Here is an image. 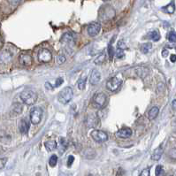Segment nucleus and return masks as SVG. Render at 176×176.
<instances>
[{"label": "nucleus", "mask_w": 176, "mask_h": 176, "mask_svg": "<svg viewBox=\"0 0 176 176\" xmlns=\"http://www.w3.org/2000/svg\"><path fill=\"white\" fill-rule=\"evenodd\" d=\"M106 103H107V97L103 92L95 94L91 100L92 106L97 109H100V110L104 108V106L106 105Z\"/></svg>", "instance_id": "1"}, {"label": "nucleus", "mask_w": 176, "mask_h": 176, "mask_svg": "<svg viewBox=\"0 0 176 176\" xmlns=\"http://www.w3.org/2000/svg\"><path fill=\"white\" fill-rule=\"evenodd\" d=\"M74 96V92L71 87H65L63 89H61L59 93L58 96V100L59 101V103H61L62 104H68Z\"/></svg>", "instance_id": "2"}, {"label": "nucleus", "mask_w": 176, "mask_h": 176, "mask_svg": "<svg viewBox=\"0 0 176 176\" xmlns=\"http://www.w3.org/2000/svg\"><path fill=\"white\" fill-rule=\"evenodd\" d=\"M20 98L25 104L32 105L37 100V94L32 90H25L20 94Z\"/></svg>", "instance_id": "3"}, {"label": "nucleus", "mask_w": 176, "mask_h": 176, "mask_svg": "<svg viewBox=\"0 0 176 176\" xmlns=\"http://www.w3.org/2000/svg\"><path fill=\"white\" fill-rule=\"evenodd\" d=\"M122 84V79L119 76H113L106 82V88L110 91H116Z\"/></svg>", "instance_id": "4"}, {"label": "nucleus", "mask_w": 176, "mask_h": 176, "mask_svg": "<svg viewBox=\"0 0 176 176\" xmlns=\"http://www.w3.org/2000/svg\"><path fill=\"white\" fill-rule=\"evenodd\" d=\"M43 116V110L40 107H34L30 112V121L34 125L40 123Z\"/></svg>", "instance_id": "5"}, {"label": "nucleus", "mask_w": 176, "mask_h": 176, "mask_svg": "<svg viewBox=\"0 0 176 176\" xmlns=\"http://www.w3.org/2000/svg\"><path fill=\"white\" fill-rule=\"evenodd\" d=\"M52 52L45 48H42L38 52V60L40 63H49L52 61Z\"/></svg>", "instance_id": "6"}, {"label": "nucleus", "mask_w": 176, "mask_h": 176, "mask_svg": "<svg viewBox=\"0 0 176 176\" xmlns=\"http://www.w3.org/2000/svg\"><path fill=\"white\" fill-rule=\"evenodd\" d=\"M91 137L93 138V140L97 142H104L108 140V135L102 130H93L91 132Z\"/></svg>", "instance_id": "7"}, {"label": "nucleus", "mask_w": 176, "mask_h": 176, "mask_svg": "<svg viewBox=\"0 0 176 176\" xmlns=\"http://www.w3.org/2000/svg\"><path fill=\"white\" fill-rule=\"evenodd\" d=\"M100 16L101 18L106 21L108 20H111L112 19L114 16H115V11L110 6H105V7L102 8V10L100 11Z\"/></svg>", "instance_id": "8"}, {"label": "nucleus", "mask_w": 176, "mask_h": 176, "mask_svg": "<svg viewBox=\"0 0 176 176\" xmlns=\"http://www.w3.org/2000/svg\"><path fill=\"white\" fill-rule=\"evenodd\" d=\"M13 60V53L7 50V49H4L0 52V64H9L11 63Z\"/></svg>", "instance_id": "9"}, {"label": "nucleus", "mask_w": 176, "mask_h": 176, "mask_svg": "<svg viewBox=\"0 0 176 176\" xmlns=\"http://www.w3.org/2000/svg\"><path fill=\"white\" fill-rule=\"evenodd\" d=\"M101 30V25L98 22H92L88 26L87 31L90 36H96L99 34Z\"/></svg>", "instance_id": "10"}, {"label": "nucleus", "mask_w": 176, "mask_h": 176, "mask_svg": "<svg viewBox=\"0 0 176 176\" xmlns=\"http://www.w3.org/2000/svg\"><path fill=\"white\" fill-rule=\"evenodd\" d=\"M19 62L25 67H29L32 65L33 59L30 54L27 53V52H22L20 54L19 56Z\"/></svg>", "instance_id": "11"}, {"label": "nucleus", "mask_w": 176, "mask_h": 176, "mask_svg": "<svg viewBox=\"0 0 176 176\" xmlns=\"http://www.w3.org/2000/svg\"><path fill=\"white\" fill-rule=\"evenodd\" d=\"M87 125L89 127H95L98 124V117L97 114L91 112L88 114L87 117Z\"/></svg>", "instance_id": "12"}, {"label": "nucleus", "mask_w": 176, "mask_h": 176, "mask_svg": "<svg viewBox=\"0 0 176 176\" xmlns=\"http://www.w3.org/2000/svg\"><path fill=\"white\" fill-rule=\"evenodd\" d=\"M133 132H132V129L129 128V127H123V128H120L119 130L117 131L116 135L119 138H123V139H126V138H128L132 135Z\"/></svg>", "instance_id": "13"}, {"label": "nucleus", "mask_w": 176, "mask_h": 176, "mask_svg": "<svg viewBox=\"0 0 176 176\" xmlns=\"http://www.w3.org/2000/svg\"><path fill=\"white\" fill-rule=\"evenodd\" d=\"M19 129L22 135H27L29 130V121L27 119H22L19 123Z\"/></svg>", "instance_id": "14"}, {"label": "nucleus", "mask_w": 176, "mask_h": 176, "mask_svg": "<svg viewBox=\"0 0 176 176\" xmlns=\"http://www.w3.org/2000/svg\"><path fill=\"white\" fill-rule=\"evenodd\" d=\"M100 80H101L100 73L97 70H96V69L92 70V72L90 74V77H89V82L92 85H96V84H97L100 82Z\"/></svg>", "instance_id": "15"}, {"label": "nucleus", "mask_w": 176, "mask_h": 176, "mask_svg": "<svg viewBox=\"0 0 176 176\" xmlns=\"http://www.w3.org/2000/svg\"><path fill=\"white\" fill-rule=\"evenodd\" d=\"M22 111H23V105L20 103H15L12 105L11 114L13 116H18L22 112Z\"/></svg>", "instance_id": "16"}, {"label": "nucleus", "mask_w": 176, "mask_h": 176, "mask_svg": "<svg viewBox=\"0 0 176 176\" xmlns=\"http://www.w3.org/2000/svg\"><path fill=\"white\" fill-rule=\"evenodd\" d=\"M11 140H12V138L9 134H7L4 130H0V142L3 143H6V144H8V143H10Z\"/></svg>", "instance_id": "17"}, {"label": "nucleus", "mask_w": 176, "mask_h": 176, "mask_svg": "<svg viewBox=\"0 0 176 176\" xmlns=\"http://www.w3.org/2000/svg\"><path fill=\"white\" fill-rule=\"evenodd\" d=\"M74 40H75V37H74V34H72V33L64 34V36H62V39H61V41L66 44H74Z\"/></svg>", "instance_id": "18"}, {"label": "nucleus", "mask_w": 176, "mask_h": 176, "mask_svg": "<svg viewBox=\"0 0 176 176\" xmlns=\"http://www.w3.org/2000/svg\"><path fill=\"white\" fill-rule=\"evenodd\" d=\"M44 146H45V148H46L49 151H52V150H54L57 148V142H56V141L49 140V141L45 142Z\"/></svg>", "instance_id": "19"}, {"label": "nucleus", "mask_w": 176, "mask_h": 176, "mask_svg": "<svg viewBox=\"0 0 176 176\" xmlns=\"http://www.w3.org/2000/svg\"><path fill=\"white\" fill-rule=\"evenodd\" d=\"M158 112H159V109H158L157 106L152 107V108L149 111V113H148L149 119H154L158 115Z\"/></svg>", "instance_id": "20"}, {"label": "nucleus", "mask_w": 176, "mask_h": 176, "mask_svg": "<svg viewBox=\"0 0 176 176\" xmlns=\"http://www.w3.org/2000/svg\"><path fill=\"white\" fill-rule=\"evenodd\" d=\"M86 82H87V76H85V75L82 76V77L79 79V81H78V82H77V86H78L79 89L83 90V89H85Z\"/></svg>", "instance_id": "21"}, {"label": "nucleus", "mask_w": 176, "mask_h": 176, "mask_svg": "<svg viewBox=\"0 0 176 176\" xmlns=\"http://www.w3.org/2000/svg\"><path fill=\"white\" fill-rule=\"evenodd\" d=\"M162 154H163V150H162L161 147H159L153 152V154L151 156V158L153 160H159L161 156H162Z\"/></svg>", "instance_id": "22"}, {"label": "nucleus", "mask_w": 176, "mask_h": 176, "mask_svg": "<svg viewBox=\"0 0 176 176\" xmlns=\"http://www.w3.org/2000/svg\"><path fill=\"white\" fill-rule=\"evenodd\" d=\"M148 38L151 39V40H153V41H155V42L158 41V40L160 39V35H159V32H158L157 30H153V31H151V32L149 34V36H148Z\"/></svg>", "instance_id": "23"}, {"label": "nucleus", "mask_w": 176, "mask_h": 176, "mask_svg": "<svg viewBox=\"0 0 176 176\" xmlns=\"http://www.w3.org/2000/svg\"><path fill=\"white\" fill-rule=\"evenodd\" d=\"M152 47V44L150 43H146V44H143L142 45H141V52L144 54L148 53L150 52V50L151 49Z\"/></svg>", "instance_id": "24"}, {"label": "nucleus", "mask_w": 176, "mask_h": 176, "mask_svg": "<svg viewBox=\"0 0 176 176\" xmlns=\"http://www.w3.org/2000/svg\"><path fill=\"white\" fill-rule=\"evenodd\" d=\"M104 60H105V52H103L101 54H99L98 56H97V58L95 59V63L96 64H103L104 62Z\"/></svg>", "instance_id": "25"}, {"label": "nucleus", "mask_w": 176, "mask_h": 176, "mask_svg": "<svg viewBox=\"0 0 176 176\" xmlns=\"http://www.w3.org/2000/svg\"><path fill=\"white\" fill-rule=\"evenodd\" d=\"M85 157L87 158H94L96 157V152L92 149H88L85 150Z\"/></svg>", "instance_id": "26"}, {"label": "nucleus", "mask_w": 176, "mask_h": 176, "mask_svg": "<svg viewBox=\"0 0 176 176\" xmlns=\"http://www.w3.org/2000/svg\"><path fill=\"white\" fill-rule=\"evenodd\" d=\"M156 176H165V170L162 165H157L156 171H155Z\"/></svg>", "instance_id": "27"}, {"label": "nucleus", "mask_w": 176, "mask_h": 176, "mask_svg": "<svg viewBox=\"0 0 176 176\" xmlns=\"http://www.w3.org/2000/svg\"><path fill=\"white\" fill-rule=\"evenodd\" d=\"M167 39H168V41H169L170 43H172V44H174V43H175V41H176V36H175V32H174V31H171V32H169V33H168V35H167Z\"/></svg>", "instance_id": "28"}, {"label": "nucleus", "mask_w": 176, "mask_h": 176, "mask_svg": "<svg viewBox=\"0 0 176 176\" xmlns=\"http://www.w3.org/2000/svg\"><path fill=\"white\" fill-rule=\"evenodd\" d=\"M107 52H108V56H109L110 60H112L113 56H114V49H113V47L112 46V44H109V45H108Z\"/></svg>", "instance_id": "29"}, {"label": "nucleus", "mask_w": 176, "mask_h": 176, "mask_svg": "<svg viewBox=\"0 0 176 176\" xmlns=\"http://www.w3.org/2000/svg\"><path fill=\"white\" fill-rule=\"evenodd\" d=\"M56 62H57L58 65H62V64H64V63L66 62V57H65L64 55H61V54L58 55V56L56 57Z\"/></svg>", "instance_id": "30"}, {"label": "nucleus", "mask_w": 176, "mask_h": 176, "mask_svg": "<svg viewBox=\"0 0 176 176\" xmlns=\"http://www.w3.org/2000/svg\"><path fill=\"white\" fill-rule=\"evenodd\" d=\"M57 162H58V157L57 155H52L51 157H50V160H49V164L51 166H55L57 165Z\"/></svg>", "instance_id": "31"}, {"label": "nucleus", "mask_w": 176, "mask_h": 176, "mask_svg": "<svg viewBox=\"0 0 176 176\" xmlns=\"http://www.w3.org/2000/svg\"><path fill=\"white\" fill-rule=\"evenodd\" d=\"M163 10H165L167 14H172L174 12V6H173V4H172V5L170 4L167 6H165V8H163Z\"/></svg>", "instance_id": "32"}, {"label": "nucleus", "mask_w": 176, "mask_h": 176, "mask_svg": "<svg viewBox=\"0 0 176 176\" xmlns=\"http://www.w3.org/2000/svg\"><path fill=\"white\" fill-rule=\"evenodd\" d=\"M59 143H60L61 147H62L64 150H66V149L67 148V146H68V142H67L64 137H60V139H59Z\"/></svg>", "instance_id": "33"}, {"label": "nucleus", "mask_w": 176, "mask_h": 176, "mask_svg": "<svg viewBox=\"0 0 176 176\" xmlns=\"http://www.w3.org/2000/svg\"><path fill=\"white\" fill-rule=\"evenodd\" d=\"M124 51H125V50L117 48V50H116V58H118V59L123 58V56H124Z\"/></svg>", "instance_id": "34"}, {"label": "nucleus", "mask_w": 176, "mask_h": 176, "mask_svg": "<svg viewBox=\"0 0 176 176\" xmlns=\"http://www.w3.org/2000/svg\"><path fill=\"white\" fill-rule=\"evenodd\" d=\"M6 162H7V158L6 157H0V170L5 167Z\"/></svg>", "instance_id": "35"}, {"label": "nucleus", "mask_w": 176, "mask_h": 176, "mask_svg": "<svg viewBox=\"0 0 176 176\" xmlns=\"http://www.w3.org/2000/svg\"><path fill=\"white\" fill-rule=\"evenodd\" d=\"M139 176H150V169L149 168H145L143 169L141 173L139 174Z\"/></svg>", "instance_id": "36"}, {"label": "nucleus", "mask_w": 176, "mask_h": 176, "mask_svg": "<svg viewBox=\"0 0 176 176\" xmlns=\"http://www.w3.org/2000/svg\"><path fill=\"white\" fill-rule=\"evenodd\" d=\"M74 157L72 156V155H70L68 157V159H67V166L70 167L72 165V164L74 163Z\"/></svg>", "instance_id": "37"}, {"label": "nucleus", "mask_w": 176, "mask_h": 176, "mask_svg": "<svg viewBox=\"0 0 176 176\" xmlns=\"http://www.w3.org/2000/svg\"><path fill=\"white\" fill-rule=\"evenodd\" d=\"M117 48H119V49H122V50H126V49H127V46H126V44H124V42L119 41V42H118Z\"/></svg>", "instance_id": "38"}, {"label": "nucleus", "mask_w": 176, "mask_h": 176, "mask_svg": "<svg viewBox=\"0 0 176 176\" xmlns=\"http://www.w3.org/2000/svg\"><path fill=\"white\" fill-rule=\"evenodd\" d=\"M62 83H63V79H62V78H59V79L56 81V84H55L54 87H59Z\"/></svg>", "instance_id": "39"}, {"label": "nucleus", "mask_w": 176, "mask_h": 176, "mask_svg": "<svg viewBox=\"0 0 176 176\" xmlns=\"http://www.w3.org/2000/svg\"><path fill=\"white\" fill-rule=\"evenodd\" d=\"M123 175H124V170L119 168L118 172H117V174H116V176H123Z\"/></svg>", "instance_id": "40"}, {"label": "nucleus", "mask_w": 176, "mask_h": 176, "mask_svg": "<svg viewBox=\"0 0 176 176\" xmlns=\"http://www.w3.org/2000/svg\"><path fill=\"white\" fill-rule=\"evenodd\" d=\"M168 54H169V53H168V51H167L166 49H164V50L162 51V56H163V57L165 58V57L168 56Z\"/></svg>", "instance_id": "41"}, {"label": "nucleus", "mask_w": 176, "mask_h": 176, "mask_svg": "<svg viewBox=\"0 0 176 176\" xmlns=\"http://www.w3.org/2000/svg\"><path fill=\"white\" fill-rule=\"evenodd\" d=\"M45 87L47 88V89H53V87H52V86L50 84V82H48L45 83Z\"/></svg>", "instance_id": "42"}, {"label": "nucleus", "mask_w": 176, "mask_h": 176, "mask_svg": "<svg viewBox=\"0 0 176 176\" xmlns=\"http://www.w3.org/2000/svg\"><path fill=\"white\" fill-rule=\"evenodd\" d=\"M170 59H171V61H172V63H174V62H175V59H176V57H175V55H174V54L171 55V58H170Z\"/></svg>", "instance_id": "43"}, {"label": "nucleus", "mask_w": 176, "mask_h": 176, "mask_svg": "<svg viewBox=\"0 0 176 176\" xmlns=\"http://www.w3.org/2000/svg\"><path fill=\"white\" fill-rule=\"evenodd\" d=\"M175 103H176V100L174 99V100L172 101V109H173V110H175V106H176V105H175Z\"/></svg>", "instance_id": "44"}, {"label": "nucleus", "mask_w": 176, "mask_h": 176, "mask_svg": "<svg viewBox=\"0 0 176 176\" xmlns=\"http://www.w3.org/2000/svg\"><path fill=\"white\" fill-rule=\"evenodd\" d=\"M88 176H93V175H92V174H89Z\"/></svg>", "instance_id": "45"}]
</instances>
